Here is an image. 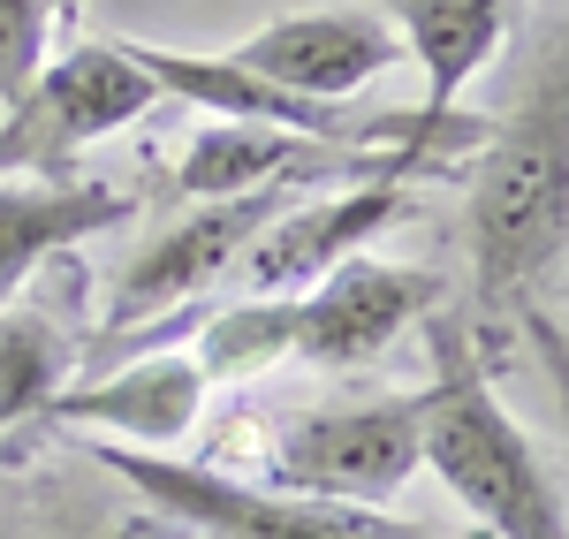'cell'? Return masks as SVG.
Segmentation results:
<instances>
[{
  "label": "cell",
  "instance_id": "obj_18",
  "mask_svg": "<svg viewBox=\"0 0 569 539\" xmlns=\"http://www.w3.org/2000/svg\"><path fill=\"white\" fill-rule=\"evenodd\" d=\"M525 342H531V358L547 365V380H555V403H562V433H569V335L555 327V319L539 312V305H525Z\"/></svg>",
  "mask_w": 569,
  "mask_h": 539
},
{
  "label": "cell",
  "instance_id": "obj_1",
  "mask_svg": "<svg viewBox=\"0 0 569 539\" xmlns=\"http://www.w3.org/2000/svg\"><path fill=\"white\" fill-rule=\"evenodd\" d=\"M448 176H463V312L486 335L501 312H525L547 267L569 251V16L539 31L509 107L486 122L479 152Z\"/></svg>",
  "mask_w": 569,
  "mask_h": 539
},
{
  "label": "cell",
  "instance_id": "obj_17",
  "mask_svg": "<svg viewBox=\"0 0 569 539\" xmlns=\"http://www.w3.org/2000/svg\"><path fill=\"white\" fill-rule=\"evenodd\" d=\"M53 23L61 0H0V107H16L39 77V61L53 53Z\"/></svg>",
  "mask_w": 569,
  "mask_h": 539
},
{
  "label": "cell",
  "instance_id": "obj_13",
  "mask_svg": "<svg viewBox=\"0 0 569 539\" xmlns=\"http://www.w3.org/2000/svg\"><path fill=\"white\" fill-rule=\"evenodd\" d=\"M137 221V190L99 176H0V305H16L84 236Z\"/></svg>",
  "mask_w": 569,
  "mask_h": 539
},
{
  "label": "cell",
  "instance_id": "obj_10",
  "mask_svg": "<svg viewBox=\"0 0 569 539\" xmlns=\"http://www.w3.org/2000/svg\"><path fill=\"white\" fill-rule=\"evenodd\" d=\"M402 213H410L402 176L342 182V190H327V198L281 206V213L259 228V243L243 251V267L228 273V281H236V297H297V289L319 281V273H335L342 259H365L372 236H388Z\"/></svg>",
  "mask_w": 569,
  "mask_h": 539
},
{
  "label": "cell",
  "instance_id": "obj_2",
  "mask_svg": "<svg viewBox=\"0 0 569 539\" xmlns=\"http://www.w3.org/2000/svg\"><path fill=\"white\" fill-rule=\"evenodd\" d=\"M426 471L463 501L493 539H569V501L547 479V456L501 410L486 335L463 305L433 312V380L418 388Z\"/></svg>",
  "mask_w": 569,
  "mask_h": 539
},
{
  "label": "cell",
  "instance_id": "obj_11",
  "mask_svg": "<svg viewBox=\"0 0 569 539\" xmlns=\"http://www.w3.org/2000/svg\"><path fill=\"white\" fill-rule=\"evenodd\" d=\"M228 53L259 84L297 91V99H327V107H342L365 84H380L388 69H402V39L388 31L380 8H297V16L259 23Z\"/></svg>",
  "mask_w": 569,
  "mask_h": 539
},
{
  "label": "cell",
  "instance_id": "obj_9",
  "mask_svg": "<svg viewBox=\"0 0 569 539\" xmlns=\"http://www.w3.org/2000/svg\"><path fill=\"white\" fill-rule=\"evenodd\" d=\"M388 16V31L402 39V61H418L426 77V99L410 107L418 114V137L433 144V160H471L479 152L486 122L463 114V91L493 69V53L509 39L517 8L525 0H372Z\"/></svg>",
  "mask_w": 569,
  "mask_h": 539
},
{
  "label": "cell",
  "instance_id": "obj_3",
  "mask_svg": "<svg viewBox=\"0 0 569 539\" xmlns=\"http://www.w3.org/2000/svg\"><path fill=\"white\" fill-rule=\"evenodd\" d=\"M418 388L380 396V403H327L297 410L266 433L251 487L266 495H305V501H342V509H388L418 471H426V426H418Z\"/></svg>",
  "mask_w": 569,
  "mask_h": 539
},
{
  "label": "cell",
  "instance_id": "obj_15",
  "mask_svg": "<svg viewBox=\"0 0 569 539\" xmlns=\"http://www.w3.org/2000/svg\"><path fill=\"white\" fill-rule=\"evenodd\" d=\"M77 372V335L46 305H0V433L39 418Z\"/></svg>",
  "mask_w": 569,
  "mask_h": 539
},
{
  "label": "cell",
  "instance_id": "obj_7",
  "mask_svg": "<svg viewBox=\"0 0 569 539\" xmlns=\"http://www.w3.org/2000/svg\"><path fill=\"white\" fill-rule=\"evenodd\" d=\"M91 463H107L114 479H130L152 509L182 517L206 539H433L426 525H395L388 509H342V501H305V495H266L251 479H228L182 456L122 449V441H91Z\"/></svg>",
  "mask_w": 569,
  "mask_h": 539
},
{
  "label": "cell",
  "instance_id": "obj_12",
  "mask_svg": "<svg viewBox=\"0 0 569 539\" xmlns=\"http://www.w3.org/2000/svg\"><path fill=\"white\" fill-rule=\"evenodd\" d=\"M311 176H342V182L402 176L410 182L418 160H402V152H335V144H311L297 130H259V122H206L176 160L182 198H243V190H266V182L305 190Z\"/></svg>",
  "mask_w": 569,
  "mask_h": 539
},
{
  "label": "cell",
  "instance_id": "obj_6",
  "mask_svg": "<svg viewBox=\"0 0 569 539\" xmlns=\"http://www.w3.org/2000/svg\"><path fill=\"white\" fill-rule=\"evenodd\" d=\"M130 61L152 77L160 99H182L213 122H259V130H297L311 144H335V152H402L418 168H433V144L418 137V114L410 107H327V99H297V91H273L259 84L236 53H182V46H152V39H122ZM448 168V160H440Z\"/></svg>",
  "mask_w": 569,
  "mask_h": 539
},
{
  "label": "cell",
  "instance_id": "obj_5",
  "mask_svg": "<svg viewBox=\"0 0 569 539\" xmlns=\"http://www.w3.org/2000/svg\"><path fill=\"white\" fill-rule=\"evenodd\" d=\"M160 91L122 39H69L46 53L16 107H0V176H77L91 144L152 114Z\"/></svg>",
  "mask_w": 569,
  "mask_h": 539
},
{
  "label": "cell",
  "instance_id": "obj_8",
  "mask_svg": "<svg viewBox=\"0 0 569 539\" xmlns=\"http://www.w3.org/2000/svg\"><path fill=\"white\" fill-rule=\"evenodd\" d=\"M448 305V281L433 267H395V259H342L311 289L289 297V365L311 372H357L388 358L395 342Z\"/></svg>",
  "mask_w": 569,
  "mask_h": 539
},
{
  "label": "cell",
  "instance_id": "obj_19",
  "mask_svg": "<svg viewBox=\"0 0 569 539\" xmlns=\"http://www.w3.org/2000/svg\"><path fill=\"white\" fill-rule=\"evenodd\" d=\"M77 16H84V0H61V23H77Z\"/></svg>",
  "mask_w": 569,
  "mask_h": 539
},
{
  "label": "cell",
  "instance_id": "obj_14",
  "mask_svg": "<svg viewBox=\"0 0 569 539\" xmlns=\"http://www.w3.org/2000/svg\"><path fill=\"white\" fill-rule=\"evenodd\" d=\"M198 403H206V372L190 358H122L114 372H99L84 388H61L39 418L61 433L84 426V433H107L122 449L168 456L198 426Z\"/></svg>",
  "mask_w": 569,
  "mask_h": 539
},
{
  "label": "cell",
  "instance_id": "obj_16",
  "mask_svg": "<svg viewBox=\"0 0 569 539\" xmlns=\"http://www.w3.org/2000/svg\"><path fill=\"white\" fill-rule=\"evenodd\" d=\"M190 365L213 380H259L266 365H289V297H228L198 319Z\"/></svg>",
  "mask_w": 569,
  "mask_h": 539
},
{
  "label": "cell",
  "instance_id": "obj_4",
  "mask_svg": "<svg viewBox=\"0 0 569 539\" xmlns=\"http://www.w3.org/2000/svg\"><path fill=\"white\" fill-rule=\"evenodd\" d=\"M297 190L289 182H266V190H243V198H190V213L168 221L130 267L114 273V297H107V319H99V342H160L198 319V297H213L228 273L243 267V251L259 243V228L289 206Z\"/></svg>",
  "mask_w": 569,
  "mask_h": 539
}]
</instances>
